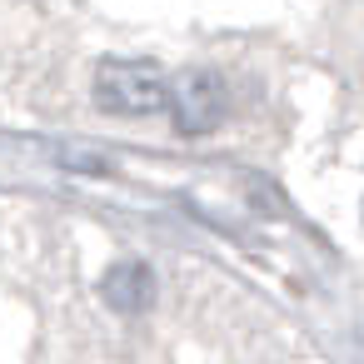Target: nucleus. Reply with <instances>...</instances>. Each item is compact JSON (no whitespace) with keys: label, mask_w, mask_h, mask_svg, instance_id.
<instances>
[{"label":"nucleus","mask_w":364,"mask_h":364,"mask_svg":"<svg viewBox=\"0 0 364 364\" xmlns=\"http://www.w3.org/2000/svg\"><path fill=\"white\" fill-rule=\"evenodd\" d=\"M165 100L170 85L150 60H105L95 70V105L110 115H155Z\"/></svg>","instance_id":"nucleus-1"},{"label":"nucleus","mask_w":364,"mask_h":364,"mask_svg":"<svg viewBox=\"0 0 364 364\" xmlns=\"http://www.w3.org/2000/svg\"><path fill=\"white\" fill-rule=\"evenodd\" d=\"M225 105H230V95H225V80L215 70H180L170 80L165 110H170L180 135H210L225 120Z\"/></svg>","instance_id":"nucleus-2"},{"label":"nucleus","mask_w":364,"mask_h":364,"mask_svg":"<svg viewBox=\"0 0 364 364\" xmlns=\"http://www.w3.org/2000/svg\"><path fill=\"white\" fill-rule=\"evenodd\" d=\"M100 294H105V304H110L115 314H140V309H150V299H155V274H150V264H140V259H120V264L105 269Z\"/></svg>","instance_id":"nucleus-3"}]
</instances>
